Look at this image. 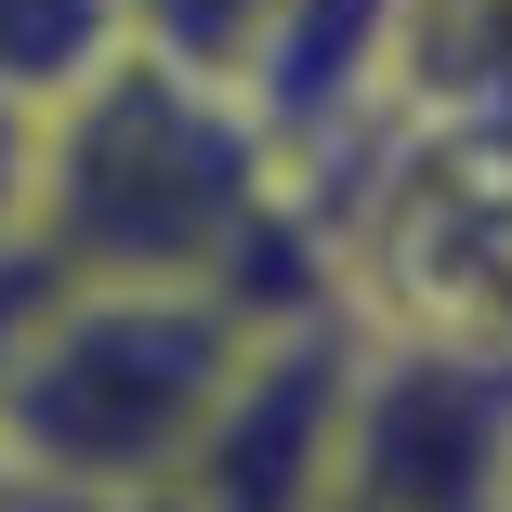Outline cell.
<instances>
[{"instance_id": "obj_5", "label": "cell", "mask_w": 512, "mask_h": 512, "mask_svg": "<svg viewBox=\"0 0 512 512\" xmlns=\"http://www.w3.org/2000/svg\"><path fill=\"white\" fill-rule=\"evenodd\" d=\"M27 171H40V119L0 106V224H27Z\"/></svg>"}, {"instance_id": "obj_2", "label": "cell", "mask_w": 512, "mask_h": 512, "mask_svg": "<svg viewBox=\"0 0 512 512\" xmlns=\"http://www.w3.org/2000/svg\"><path fill=\"white\" fill-rule=\"evenodd\" d=\"M263 316L171 276H66L0 355V486L14 512H145L224 421Z\"/></svg>"}, {"instance_id": "obj_4", "label": "cell", "mask_w": 512, "mask_h": 512, "mask_svg": "<svg viewBox=\"0 0 512 512\" xmlns=\"http://www.w3.org/2000/svg\"><path fill=\"white\" fill-rule=\"evenodd\" d=\"M276 14L289 0H132V40L158 53V66H197V79H250V53L276 40Z\"/></svg>"}, {"instance_id": "obj_7", "label": "cell", "mask_w": 512, "mask_h": 512, "mask_svg": "<svg viewBox=\"0 0 512 512\" xmlns=\"http://www.w3.org/2000/svg\"><path fill=\"white\" fill-rule=\"evenodd\" d=\"M0 512H14V499H0Z\"/></svg>"}, {"instance_id": "obj_6", "label": "cell", "mask_w": 512, "mask_h": 512, "mask_svg": "<svg viewBox=\"0 0 512 512\" xmlns=\"http://www.w3.org/2000/svg\"><path fill=\"white\" fill-rule=\"evenodd\" d=\"M0 499H14V486H0Z\"/></svg>"}, {"instance_id": "obj_1", "label": "cell", "mask_w": 512, "mask_h": 512, "mask_svg": "<svg viewBox=\"0 0 512 512\" xmlns=\"http://www.w3.org/2000/svg\"><path fill=\"white\" fill-rule=\"evenodd\" d=\"M27 237L66 276H171L224 289L237 316L289 329L329 316L316 224L263 145V119L224 79L158 66L145 40L106 53L66 106H40V171H27Z\"/></svg>"}, {"instance_id": "obj_3", "label": "cell", "mask_w": 512, "mask_h": 512, "mask_svg": "<svg viewBox=\"0 0 512 512\" xmlns=\"http://www.w3.org/2000/svg\"><path fill=\"white\" fill-rule=\"evenodd\" d=\"M132 53V0H0V106H66V92Z\"/></svg>"}]
</instances>
